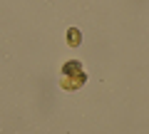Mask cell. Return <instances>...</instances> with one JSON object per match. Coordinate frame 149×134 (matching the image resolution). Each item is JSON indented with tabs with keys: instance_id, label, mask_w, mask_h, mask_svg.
<instances>
[{
	"instance_id": "cell-1",
	"label": "cell",
	"mask_w": 149,
	"mask_h": 134,
	"mask_svg": "<svg viewBox=\"0 0 149 134\" xmlns=\"http://www.w3.org/2000/svg\"><path fill=\"white\" fill-rule=\"evenodd\" d=\"M60 80H62V87L65 90H77V87L85 85V72H82V65L77 60H70L65 65L62 70H60Z\"/></svg>"
},
{
	"instance_id": "cell-2",
	"label": "cell",
	"mask_w": 149,
	"mask_h": 134,
	"mask_svg": "<svg viewBox=\"0 0 149 134\" xmlns=\"http://www.w3.org/2000/svg\"><path fill=\"white\" fill-rule=\"evenodd\" d=\"M67 42L72 45V47H80L82 35H80V30H77V27H70V30H67Z\"/></svg>"
}]
</instances>
